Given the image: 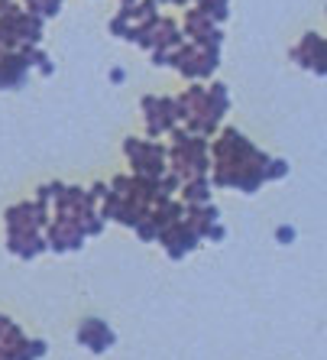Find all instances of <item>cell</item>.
<instances>
[{"instance_id": "obj_17", "label": "cell", "mask_w": 327, "mask_h": 360, "mask_svg": "<svg viewBox=\"0 0 327 360\" xmlns=\"http://www.w3.org/2000/svg\"><path fill=\"white\" fill-rule=\"evenodd\" d=\"M111 78H114V85H120V81L127 78V75H123V68H114V72H111Z\"/></svg>"}, {"instance_id": "obj_9", "label": "cell", "mask_w": 327, "mask_h": 360, "mask_svg": "<svg viewBox=\"0 0 327 360\" xmlns=\"http://www.w3.org/2000/svg\"><path fill=\"white\" fill-rule=\"evenodd\" d=\"M143 114H146V120H155V117H159V97L146 94V97H143Z\"/></svg>"}, {"instance_id": "obj_1", "label": "cell", "mask_w": 327, "mask_h": 360, "mask_svg": "<svg viewBox=\"0 0 327 360\" xmlns=\"http://www.w3.org/2000/svg\"><path fill=\"white\" fill-rule=\"evenodd\" d=\"M292 59L301 68H311L317 78H324V36L321 33H308L305 39L292 49Z\"/></svg>"}, {"instance_id": "obj_16", "label": "cell", "mask_w": 327, "mask_h": 360, "mask_svg": "<svg viewBox=\"0 0 327 360\" xmlns=\"http://www.w3.org/2000/svg\"><path fill=\"white\" fill-rule=\"evenodd\" d=\"M39 72H42L45 78H49V75H56V65H52L49 59H45V62H39Z\"/></svg>"}, {"instance_id": "obj_18", "label": "cell", "mask_w": 327, "mask_h": 360, "mask_svg": "<svg viewBox=\"0 0 327 360\" xmlns=\"http://www.w3.org/2000/svg\"><path fill=\"white\" fill-rule=\"evenodd\" d=\"M7 325H10V318H4V315H0V334H4V328Z\"/></svg>"}, {"instance_id": "obj_15", "label": "cell", "mask_w": 327, "mask_h": 360, "mask_svg": "<svg viewBox=\"0 0 327 360\" xmlns=\"http://www.w3.org/2000/svg\"><path fill=\"white\" fill-rule=\"evenodd\" d=\"M166 250H169V256H172V260H182V256H185V250L178 247V243H169Z\"/></svg>"}, {"instance_id": "obj_5", "label": "cell", "mask_w": 327, "mask_h": 360, "mask_svg": "<svg viewBox=\"0 0 327 360\" xmlns=\"http://www.w3.org/2000/svg\"><path fill=\"white\" fill-rule=\"evenodd\" d=\"M259 175H262V182H272V179H282V175H289V163L285 159H266V163L259 166Z\"/></svg>"}, {"instance_id": "obj_3", "label": "cell", "mask_w": 327, "mask_h": 360, "mask_svg": "<svg viewBox=\"0 0 327 360\" xmlns=\"http://www.w3.org/2000/svg\"><path fill=\"white\" fill-rule=\"evenodd\" d=\"M178 191H182V201L185 204H204V201H211V182H207L204 175H194V179L182 182Z\"/></svg>"}, {"instance_id": "obj_14", "label": "cell", "mask_w": 327, "mask_h": 360, "mask_svg": "<svg viewBox=\"0 0 327 360\" xmlns=\"http://www.w3.org/2000/svg\"><path fill=\"white\" fill-rule=\"evenodd\" d=\"M276 240H279V243H292V240H295V227H285V224H282V227L276 231Z\"/></svg>"}, {"instance_id": "obj_13", "label": "cell", "mask_w": 327, "mask_h": 360, "mask_svg": "<svg viewBox=\"0 0 327 360\" xmlns=\"http://www.w3.org/2000/svg\"><path fill=\"white\" fill-rule=\"evenodd\" d=\"M107 195H111V185H104V182H94V188L88 191L91 201H100V198H107Z\"/></svg>"}, {"instance_id": "obj_4", "label": "cell", "mask_w": 327, "mask_h": 360, "mask_svg": "<svg viewBox=\"0 0 327 360\" xmlns=\"http://www.w3.org/2000/svg\"><path fill=\"white\" fill-rule=\"evenodd\" d=\"M198 78H211L221 65V49H198Z\"/></svg>"}, {"instance_id": "obj_10", "label": "cell", "mask_w": 327, "mask_h": 360, "mask_svg": "<svg viewBox=\"0 0 327 360\" xmlns=\"http://www.w3.org/2000/svg\"><path fill=\"white\" fill-rule=\"evenodd\" d=\"M23 357H45V341H26L23 344Z\"/></svg>"}, {"instance_id": "obj_8", "label": "cell", "mask_w": 327, "mask_h": 360, "mask_svg": "<svg viewBox=\"0 0 327 360\" xmlns=\"http://www.w3.org/2000/svg\"><path fill=\"white\" fill-rule=\"evenodd\" d=\"M65 188L62 182H49V185H42L39 188V195H36V201H49V198H59V191Z\"/></svg>"}, {"instance_id": "obj_7", "label": "cell", "mask_w": 327, "mask_h": 360, "mask_svg": "<svg viewBox=\"0 0 327 360\" xmlns=\"http://www.w3.org/2000/svg\"><path fill=\"white\" fill-rule=\"evenodd\" d=\"M133 231L139 234V240H146V243H149V240H155V234H159V227H155V224H152V218H149V214H146L143 221H136V224H133Z\"/></svg>"}, {"instance_id": "obj_6", "label": "cell", "mask_w": 327, "mask_h": 360, "mask_svg": "<svg viewBox=\"0 0 327 360\" xmlns=\"http://www.w3.org/2000/svg\"><path fill=\"white\" fill-rule=\"evenodd\" d=\"M207 97H211V101H214L217 107H221V111H224V114H227V111H230V94H227V88H224V85H221V81H214V85H211V88H207Z\"/></svg>"}, {"instance_id": "obj_11", "label": "cell", "mask_w": 327, "mask_h": 360, "mask_svg": "<svg viewBox=\"0 0 327 360\" xmlns=\"http://www.w3.org/2000/svg\"><path fill=\"white\" fill-rule=\"evenodd\" d=\"M204 237H207V240H214V243H221L224 237H227V231H224L221 221H214V224H207V227H204Z\"/></svg>"}, {"instance_id": "obj_2", "label": "cell", "mask_w": 327, "mask_h": 360, "mask_svg": "<svg viewBox=\"0 0 327 360\" xmlns=\"http://www.w3.org/2000/svg\"><path fill=\"white\" fill-rule=\"evenodd\" d=\"M114 341H117L114 331L100 318H84L81 325H78V344H84L91 354H104Z\"/></svg>"}, {"instance_id": "obj_12", "label": "cell", "mask_w": 327, "mask_h": 360, "mask_svg": "<svg viewBox=\"0 0 327 360\" xmlns=\"http://www.w3.org/2000/svg\"><path fill=\"white\" fill-rule=\"evenodd\" d=\"M127 29H130V17H127V13L114 17V23H111V33H114V36H123Z\"/></svg>"}]
</instances>
